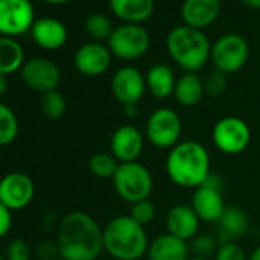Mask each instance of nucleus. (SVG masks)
Returning <instances> with one entry per match:
<instances>
[{"label": "nucleus", "instance_id": "obj_5", "mask_svg": "<svg viewBox=\"0 0 260 260\" xmlns=\"http://www.w3.org/2000/svg\"><path fill=\"white\" fill-rule=\"evenodd\" d=\"M112 182L116 194L130 205L149 199L155 185L152 172L138 161L119 164Z\"/></svg>", "mask_w": 260, "mask_h": 260}, {"label": "nucleus", "instance_id": "obj_31", "mask_svg": "<svg viewBox=\"0 0 260 260\" xmlns=\"http://www.w3.org/2000/svg\"><path fill=\"white\" fill-rule=\"evenodd\" d=\"M226 86H228L226 74H223L217 69H213L204 78V90H205V95H208L210 98L220 96L226 90Z\"/></svg>", "mask_w": 260, "mask_h": 260}, {"label": "nucleus", "instance_id": "obj_24", "mask_svg": "<svg viewBox=\"0 0 260 260\" xmlns=\"http://www.w3.org/2000/svg\"><path fill=\"white\" fill-rule=\"evenodd\" d=\"M146 84L150 93L158 98L164 100L173 95L176 78L170 66L167 64H155L152 66L146 74Z\"/></svg>", "mask_w": 260, "mask_h": 260}, {"label": "nucleus", "instance_id": "obj_9", "mask_svg": "<svg viewBox=\"0 0 260 260\" xmlns=\"http://www.w3.org/2000/svg\"><path fill=\"white\" fill-rule=\"evenodd\" d=\"M249 46L240 34H225L211 45L210 60L214 69L230 75L239 72L248 61Z\"/></svg>", "mask_w": 260, "mask_h": 260}, {"label": "nucleus", "instance_id": "obj_11", "mask_svg": "<svg viewBox=\"0 0 260 260\" xmlns=\"http://www.w3.org/2000/svg\"><path fill=\"white\" fill-rule=\"evenodd\" d=\"M191 208L202 222H219L226 205L222 196V182L216 175L211 173L207 181L194 190Z\"/></svg>", "mask_w": 260, "mask_h": 260}, {"label": "nucleus", "instance_id": "obj_35", "mask_svg": "<svg viewBox=\"0 0 260 260\" xmlns=\"http://www.w3.org/2000/svg\"><path fill=\"white\" fill-rule=\"evenodd\" d=\"M13 226V214L8 207L0 202V239L5 237Z\"/></svg>", "mask_w": 260, "mask_h": 260}, {"label": "nucleus", "instance_id": "obj_23", "mask_svg": "<svg viewBox=\"0 0 260 260\" xmlns=\"http://www.w3.org/2000/svg\"><path fill=\"white\" fill-rule=\"evenodd\" d=\"M204 95V80L198 75V72H184L176 80L173 96L182 107H194L202 101Z\"/></svg>", "mask_w": 260, "mask_h": 260}, {"label": "nucleus", "instance_id": "obj_1", "mask_svg": "<svg viewBox=\"0 0 260 260\" xmlns=\"http://www.w3.org/2000/svg\"><path fill=\"white\" fill-rule=\"evenodd\" d=\"M57 245L64 260H96L104 251L101 225L84 211H71L58 223Z\"/></svg>", "mask_w": 260, "mask_h": 260}, {"label": "nucleus", "instance_id": "obj_19", "mask_svg": "<svg viewBox=\"0 0 260 260\" xmlns=\"http://www.w3.org/2000/svg\"><path fill=\"white\" fill-rule=\"evenodd\" d=\"M29 32L36 45L46 51H57L68 42L66 26L54 17H42L36 20Z\"/></svg>", "mask_w": 260, "mask_h": 260}, {"label": "nucleus", "instance_id": "obj_16", "mask_svg": "<svg viewBox=\"0 0 260 260\" xmlns=\"http://www.w3.org/2000/svg\"><path fill=\"white\" fill-rule=\"evenodd\" d=\"M112 52L107 45L90 42L80 46L74 55L75 69L84 77H100L110 68Z\"/></svg>", "mask_w": 260, "mask_h": 260}, {"label": "nucleus", "instance_id": "obj_18", "mask_svg": "<svg viewBox=\"0 0 260 260\" xmlns=\"http://www.w3.org/2000/svg\"><path fill=\"white\" fill-rule=\"evenodd\" d=\"M199 225H201V219L198 217L191 205H185V204L173 205L166 216L167 233L185 242L198 236Z\"/></svg>", "mask_w": 260, "mask_h": 260}, {"label": "nucleus", "instance_id": "obj_3", "mask_svg": "<svg viewBox=\"0 0 260 260\" xmlns=\"http://www.w3.org/2000/svg\"><path fill=\"white\" fill-rule=\"evenodd\" d=\"M103 243L104 251L115 260H140L150 245L146 226L128 214L116 216L103 226Z\"/></svg>", "mask_w": 260, "mask_h": 260}, {"label": "nucleus", "instance_id": "obj_41", "mask_svg": "<svg viewBox=\"0 0 260 260\" xmlns=\"http://www.w3.org/2000/svg\"><path fill=\"white\" fill-rule=\"evenodd\" d=\"M187 260H208V258H204V257H198V255H191V257H188Z\"/></svg>", "mask_w": 260, "mask_h": 260}, {"label": "nucleus", "instance_id": "obj_32", "mask_svg": "<svg viewBox=\"0 0 260 260\" xmlns=\"http://www.w3.org/2000/svg\"><path fill=\"white\" fill-rule=\"evenodd\" d=\"M128 216L132 217L135 222H138L140 225L146 226V225L153 222V219L156 216V207L150 199H144V201H140L137 204H132Z\"/></svg>", "mask_w": 260, "mask_h": 260}, {"label": "nucleus", "instance_id": "obj_33", "mask_svg": "<svg viewBox=\"0 0 260 260\" xmlns=\"http://www.w3.org/2000/svg\"><path fill=\"white\" fill-rule=\"evenodd\" d=\"M214 260H248V257L236 242H226L219 245Z\"/></svg>", "mask_w": 260, "mask_h": 260}, {"label": "nucleus", "instance_id": "obj_7", "mask_svg": "<svg viewBox=\"0 0 260 260\" xmlns=\"http://www.w3.org/2000/svg\"><path fill=\"white\" fill-rule=\"evenodd\" d=\"M182 121L170 107H158L150 113L146 122V138L156 149H173L181 143Z\"/></svg>", "mask_w": 260, "mask_h": 260}, {"label": "nucleus", "instance_id": "obj_15", "mask_svg": "<svg viewBox=\"0 0 260 260\" xmlns=\"http://www.w3.org/2000/svg\"><path fill=\"white\" fill-rule=\"evenodd\" d=\"M144 135L132 124L119 125L110 138V153L119 164L135 162L144 150Z\"/></svg>", "mask_w": 260, "mask_h": 260}, {"label": "nucleus", "instance_id": "obj_39", "mask_svg": "<svg viewBox=\"0 0 260 260\" xmlns=\"http://www.w3.org/2000/svg\"><path fill=\"white\" fill-rule=\"evenodd\" d=\"M248 260H260V245L254 248V251L251 252V255L248 257Z\"/></svg>", "mask_w": 260, "mask_h": 260}, {"label": "nucleus", "instance_id": "obj_38", "mask_svg": "<svg viewBox=\"0 0 260 260\" xmlns=\"http://www.w3.org/2000/svg\"><path fill=\"white\" fill-rule=\"evenodd\" d=\"M8 90V81H7V77L0 75V96L5 95V92Z\"/></svg>", "mask_w": 260, "mask_h": 260}, {"label": "nucleus", "instance_id": "obj_20", "mask_svg": "<svg viewBox=\"0 0 260 260\" xmlns=\"http://www.w3.org/2000/svg\"><path fill=\"white\" fill-rule=\"evenodd\" d=\"M109 7L124 23L143 25L155 11V0H109Z\"/></svg>", "mask_w": 260, "mask_h": 260}, {"label": "nucleus", "instance_id": "obj_4", "mask_svg": "<svg viewBox=\"0 0 260 260\" xmlns=\"http://www.w3.org/2000/svg\"><path fill=\"white\" fill-rule=\"evenodd\" d=\"M166 46L170 58L184 72H199L210 60L211 45L201 29L181 25L173 28L167 39Z\"/></svg>", "mask_w": 260, "mask_h": 260}, {"label": "nucleus", "instance_id": "obj_27", "mask_svg": "<svg viewBox=\"0 0 260 260\" xmlns=\"http://www.w3.org/2000/svg\"><path fill=\"white\" fill-rule=\"evenodd\" d=\"M19 135V121L11 107L0 101V147L11 144Z\"/></svg>", "mask_w": 260, "mask_h": 260}, {"label": "nucleus", "instance_id": "obj_6", "mask_svg": "<svg viewBox=\"0 0 260 260\" xmlns=\"http://www.w3.org/2000/svg\"><path fill=\"white\" fill-rule=\"evenodd\" d=\"M150 34L143 25L124 23L112 32L107 48L113 57L125 61L141 58L150 49Z\"/></svg>", "mask_w": 260, "mask_h": 260}, {"label": "nucleus", "instance_id": "obj_12", "mask_svg": "<svg viewBox=\"0 0 260 260\" xmlns=\"http://www.w3.org/2000/svg\"><path fill=\"white\" fill-rule=\"evenodd\" d=\"M20 75L23 83L31 90L40 92L42 95L51 90H57L61 80L58 66L45 57H34L26 60L20 69Z\"/></svg>", "mask_w": 260, "mask_h": 260}, {"label": "nucleus", "instance_id": "obj_13", "mask_svg": "<svg viewBox=\"0 0 260 260\" xmlns=\"http://www.w3.org/2000/svg\"><path fill=\"white\" fill-rule=\"evenodd\" d=\"M36 194L34 181L20 172H11L0 179V202L11 211L26 208Z\"/></svg>", "mask_w": 260, "mask_h": 260}, {"label": "nucleus", "instance_id": "obj_36", "mask_svg": "<svg viewBox=\"0 0 260 260\" xmlns=\"http://www.w3.org/2000/svg\"><path fill=\"white\" fill-rule=\"evenodd\" d=\"M124 107V116L127 119H132L138 115V104H132V106H122Z\"/></svg>", "mask_w": 260, "mask_h": 260}, {"label": "nucleus", "instance_id": "obj_21", "mask_svg": "<svg viewBox=\"0 0 260 260\" xmlns=\"http://www.w3.org/2000/svg\"><path fill=\"white\" fill-rule=\"evenodd\" d=\"M188 252L190 246L185 240L164 233L150 242L147 257L149 260H187Z\"/></svg>", "mask_w": 260, "mask_h": 260}, {"label": "nucleus", "instance_id": "obj_10", "mask_svg": "<svg viewBox=\"0 0 260 260\" xmlns=\"http://www.w3.org/2000/svg\"><path fill=\"white\" fill-rule=\"evenodd\" d=\"M34 23L36 11L31 0H0V37L23 36Z\"/></svg>", "mask_w": 260, "mask_h": 260}, {"label": "nucleus", "instance_id": "obj_25", "mask_svg": "<svg viewBox=\"0 0 260 260\" xmlns=\"http://www.w3.org/2000/svg\"><path fill=\"white\" fill-rule=\"evenodd\" d=\"M25 64V51L22 45L11 37H0V75L8 77Z\"/></svg>", "mask_w": 260, "mask_h": 260}, {"label": "nucleus", "instance_id": "obj_28", "mask_svg": "<svg viewBox=\"0 0 260 260\" xmlns=\"http://www.w3.org/2000/svg\"><path fill=\"white\" fill-rule=\"evenodd\" d=\"M84 29L86 32L98 43H103V42H109L112 32L115 31L113 25H112V20L104 16V14H100V13H95V14H90L86 22H84Z\"/></svg>", "mask_w": 260, "mask_h": 260}, {"label": "nucleus", "instance_id": "obj_17", "mask_svg": "<svg viewBox=\"0 0 260 260\" xmlns=\"http://www.w3.org/2000/svg\"><path fill=\"white\" fill-rule=\"evenodd\" d=\"M220 10V0H184L181 17L184 25L202 31L217 20Z\"/></svg>", "mask_w": 260, "mask_h": 260}, {"label": "nucleus", "instance_id": "obj_44", "mask_svg": "<svg viewBox=\"0 0 260 260\" xmlns=\"http://www.w3.org/2000/svg\"><path fill=\"white\" fill-rule=\"evenodd\" d=\"M110 260H115V258H110Z\"/></svg>", "mask_w": 260, "mask_h": 260}, {"label": "nucleus", "instance_id": "obj_42", "mask_svg": "<svg viewBox=\"0 0 260 260\" xmlns=\"http://www.w3.org/2000/svg\"><path fill=\"white\" fill-rule=\"evenodd\" d=\"M0 260H7L5 257H2V255H0Z\"/></svg>", "mask_w": 260, "mask_h": 260}, {"label": "nucleus", "instance_id": "obj_22", "mask_svg": "<svg viewBox=\"0 0 260 260\" xmlns=\"http://www.w3.org/2000/svg\"><path fill=\"white\" fill-rule=\"evenodd\" d=\"M217 225H219L217 240L219 243H226V242H236L237 239H240L246 233L249 222H248L246 213L240 207L230 205L225 208Z\"/></svg>", "mask_w": 260, "mask_h": 260}, {"label": "nucleus", "instance_id": "obj_2", "mask_svg": "<svg viewBox=\"0 0 260 260\" xmlns=\"http://www.w3.org/2000/svg\"><path fill=\"white\" fill-rule=\"evenodd\" d=\"M166 173L175 185L196 190L211 175L208 149L194 140L178 143L169 150Z\"/></svg>", "mask_w": 260, "mask_h": 260}, {"label": "nucleus", "instance_id": "obj_26", "mask_svg": "<svg viewBox=\"0 0 260 260\" xmlns=\"http://www.w3.org/2000/svg\"><path fill=\"white\" fill-rule=\"evenodd\" d=\"M89 172L98 178V179H113L119 162L116 161V158L112 153H106V152H100L95 153L93 156H90L89 162Z\"/></svg>", "mask_w": 260, "mask_h": 260}, {"label": "nucleus", "instance_id": "obj_29", "mask_svg": "<svg viewBox=\"0 0 260 260\" xmlns=\"http://www.w3.org/2000/svg\"><path fill=\"white\" fill-rule=\"evenodd\" d=\"M40 110L49 119H58L66 112V100L58 90H51L42 95Z\"/></svg>", "mask_w": 260, "mask_h": 260}, {"label": "nucleus", "instance_id": "obj_30", "mask_svg": "<svg viewBox=\"0 0 260 260\" xmlns=\"http://www.w3.org/2000/svg\"><path fill=\"white\" fill-rule=\"evenodd\" d=\"M219 240L217 237H213L210 234H198L191 239L190 249L198 255L208 258V255H216L217 248H219Z\"/></svg>", "mask_w": 260, "mask_h": 260}, {"label": "nucleus", "instance_id": "obj_8", "mask_svg": "<svg viewBox=\"0 0 260 260\" xmlns=\"http://www.w3.org/2000/svg\"><path fill=\"white\" fill-rule=\"evenodd\" d=\"M214 147L225 155H239L251 143V128L239 116H223L216 121L211 130Z\"/></svg>", "mask_w": 260, "mask_h": 260}, {"label": "nucleus", "instance_id": "obj_14", "mask_svg": "<svg viewBox=\"0 0 260 260\" xmlns=\"http://www.w3.org/2000/svg\"><path fill=\"white\" fill-rule=\"evenodd\" d=\"M112 93L122 106L138 104L146 93V77L134 66H124L112 77Z\"/></svg>", "mask_w": 260, "mask_h": 260}, {"label": "nucleus", "instance_id": "obj_37", "mask_svg": "<svg viewBox=\"0 0 260 260\" xmlns=\"http://www.w3.org/2000/svg\"><path fill=\"white\" fill-rule=\"evenodd\" d=\"M240 2L251 10H260V0H240Z\"/></svg>", "mask_w": 260, "mask_h": 260}, {"label": "nucleus", "instance_id": "obj_43", "mask_svg": "<svg viewBox=\"0 0 260 260\" xmlns=\"http://www.w3.org/2000/svg\"><path fill=\"white\" fill-rule=\"evenodd\" d=\"M55 260H64V258H61V257H58V258H55Z\"/></svg>", "mask_w": 260, "mask_h": 260}, {"label": "nucleus", "instance_id": "obj_34", "mask_svg": "<svg viewBox=\"0 0 260 260\" xmlns=\"http://www.w3.org/2000/svg\"><path fill=\"white\" fill-rule=\"evenodd\" d=\"M7 260H31V248L23 239H14L8 243Z\"/></svg>", "mask_w": 260, "mask_h": 260}, {"label": "nucleus", "instance_id": "obj_40", "mask_svg": "<svg viewBox=\"0 0 260 260\" xmlns=\"http://www.w3.org/2000/svg\"><path fill=\"white\" fill-rule=\"evenodd\" d=\"M43 2L51 4V5H64V4L71 2V0H43Z\"/></svg>", "mask_w": 260, "mask_h": 260}]
</instances>
